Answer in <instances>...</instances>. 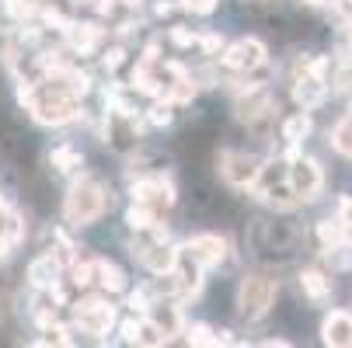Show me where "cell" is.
Listing matches in <instances>:
<instances>
[{"mask_svg":"<svg viewBox=\"0 0 352 348\" xmlns=\"http://www.w3.org/2000/svg\"><path fill=\"white\" fill-rule=\"evenodd\" d=\"M321 338H324V345H338V348L352 345V314H345V310L328 314L324 327H321Z\"/></svg>","mask_w":352,"mask_h":348,"instance_id":"cell-11","label":"cell"},{"mask_svg":"<svg viewBox=\"0 0 352 348\" xmlns=\"http://www.w3.org/2000/svg\"><path fill=\"white\" fill-rule=\"evenodd\" d=\"M133 87H136V91H143V94H154V97H157V94H164V87L157 84V77L150 73V63H140V67L133 70Z\"/></svg>","mask_w":352,"mask_h":348,"instance_id":"cell-18","label":"cell"},{"mask_svg":"<svg viewBox=\"0 0 352 348\" xmlns=\"http://www.w3.org/2000/svg\"><path fill=\"white\" fill-rule=\"evenodd\" d=\"M126 223L133 230H150V227H157V213L150 206H143V202H133V209L126 213Z\"/></svg>","mask_w":352,"mask_h":348,"instance_id":"cell-19","label":"cell"},{"mask_svg":"<svg viewBox=\"0 0 352 348\" xmlns=\"http://www.w3.org/2000/svg\"><path fill=\"white\" fill-rule=\"evenodd\" d=\"M286 181H289V188L296 192L300 202H311V198H318V192H321V185H324L318 161H311V157H300V154H296V146H293V154H289Z\"/></svg>","mask_w":352,"mask_h":348,"instance_id":"cell-4","label":"cell"},{"mask_svg":"<svg viewBox=\"0 0 352 348\" xmlns=\"http://www.w3.org/2000/svg\"><path fill=\"white\" fill-rule=\"evenodd\" d=\"M171 108H175L171 97H168V102H161V105H154V108H150V122H154V126H168L171 122Z\"/></svg>","mask_w":352,"mask_h":348,"instance_id":"cell-25","label":"cell"},{"mask_svg":"<svg viewBox=\"0 0 352 348\" xmlns=\"http://www.w3.org/2000/svg\"><path fill=\"white\" fill-rule=\"evenodd\" d=\"M217 167H220V174L230 185H251V181H255V174H258V161L241 154V150H220L217 154Z\"/></svg>","mask_w":352,"mask_h":348,"instance_id":"cell-7","label":"cell"},{"mask_svg":"<svg viewBox=\"0 0 352 348\" xmlns=\"http://www.w3.org/2000/svg\"><path fill=\"white\" fill-rule=\"evenodd\" d=\"M272 300H276V282L269 275H244L241 279V289H237V310H241V317H248V321L265 317Z\"/></svg>","mask_w":352,"mask_h":348,"instance_id":"cell-3","label":"cell"},{"mask_svg":"<svg viewBox=\"0 0 352 348\" xmlns=\"http://www.w3.org/2000/svg\"><path fill=\"white\" fill-rule=\"evenodd\" d=\"M119 331H122V338H126V341H136V321H122V327H119Z\"/></svg>","mask_w":352,"mask_h":348,"instance_id":"cell-33","label":"cell"},{"mask_svg":"<svg viewBox=\"0 0 352 348\" xmlns=\"http://www.w3.org/2000/svg\"><path fill=\"white\" fill-rule=\"evenodd\" d=\"M8 4H11V0H8Z\"/></svg>","mask_w":352,"mask_h":348,"instance_id":"cell-40","label":"cell"},{"mask_svg":"<svg viewBox=\"0 0 352 348\" xmlns=\"http://www.w3.org/2000/svg\"><path fill=\"white\" fill-rule=\"evenodd\" d=\"M133 198L136 202H143V206H171L175 202V188L164 181V178H143V181H136L133 185Z\"/></svg>","mask_w":352,"mask_h":348,"instance_id":"cell-9","label":"cell"},{"mask_svg":"<svg viewBox=\"0 0 352 348\" xmlns=\"http://www.w3.org/2000/svg\"><path fill=\"white\" fill-rule=\"evenodd\" d=\"M0 209H8V206H4V195H0Z\"/></svg>","mask_w":352,"mask_h":348,"instance_id":"cell-37","label":"cell"},{"mask_svg":"<svg viewBox=\"0 0 352 348\" xmlns=\"http://www.w3.org/2000/svg\"><path fill=\"white\" fill-rule=\"evenodd\" d=\"M182 8L192 14H213L217 11V0H182Z\"/></svg>","mask_w":352,"mask_h":348,"instance_id":"cell-26","label":"cell"},{"mask_svg":"<svg viewBox=\"0 0 352 348\" xmlns=\"http://www.w3.org/2000/svg\"><path fill=\"white\" fill-rule=\"evenodd\" d=\"M304 4H314L318 8V4H324V0H304Z\"/></svg>","mask_w":352,"mask_h":348,"instance_id":"cell-35","label":"cell"},{"mask_svg":"<svg viewBox=\"0 0 352 348\" xmlns=\"http://www.w3.org/2000/svg\"><path fill=\"white\" fill-rule=\"evenodd\" d=\"M122 60H126V53H122V49H109V53L102 56L105 70H119V67H122Z\"/></svg>","mask_w":352,"mask_h":348,"instance_id":"cell-29","label":"cell"},{"mask_svg":"<svg viewBox=\"0 0 352 348\" xmlns=\"http://www.w3.org/2000/svg\"><path fill=\"white\" fill-rule=\"evenodd\" d=\"M324 94H328V84L321 77L307 73V70H304V77H296V84H293V97H296V105L304 108V112L318 108L324 102Z\"/></svg>","mask_w":352,"mask_h":348,"instance_id":"cell-10","label":"cell"},{"mask_svg":"<svg viewBox=\"0 0 352 348\" xmlns=\"http://www.w3.org/2000/svg\"><path fill=\"white\" fill-rule=\"evenodd\" d=\"M318 237H321V244L328 247V251H338V247L345 244V230H342L338 220H321L318 223Z\"/></svg>","mask_w":352,"mask_h":348,"instance_id":"cell-17","label":"cell"},{"mask_svg":"<svg viewBox=\"0 0 352 348\" xmlns=\"http://www.w3.org/2000/svg\"><path fill=\"white\" fill-rule=\"evenodd\" d=\"M331 143H335V150L338 154H345V157H352V112L335 126V132H331Z\"/></svg>","mask_w":352,"mask_h":348,"instance_id":"cell-20","label":"cell"},{"mask_svg":"<svg viewBox=\"0 0 352 348\" xmlns=\"http://www.w3.org/2000/svg\"><path fill=\"white\" fill-rule=\"evenodd\" d=\"M300 289H304L311 300H324L331 292V279H324V272H318V268H304L300 272Z\"/></svg>","mask_w":352,"mask_h":348,"instance_id":"cell-15","label":"cell"},{"mask_svg":"<svg viewBox=\"0 0 352 348\" xmlns=\"http://www.w3.org/2000/svg\"><path fill=\"white\" fill-rule=\"evenodd\" d=\"M129 307H133V310H140V314L146 310V289H136V292L129 296Z\"/></svg>","mask_w":352,"mask_h":348,"instance_id":"cell-32","label":"cell"},{"mask_svg":"<svg viewBox=\"0 0 352 348\" xmlns=\"http://www.w3.org/2000/svg\"><path fill=\"white\" fill-rule=\"evenodd\" d=\"M77 324L87 334H105L116 324V310L105 300H98V296H87V300L77 303Z\"/></svg>","mask_w":352,"mask_h":348,"instance_id":"cell-6","label":"cell"},{"mask_svg":"<svg viewBox=\"0 0 352 348\" xmlns=\"http://www.w3.org/2000/svg\"><path fill=\"white\" fill-rule=\"evenodd\" d=\"M175 258H178V251H175V247H168L164 240L140 247V262H143L150 272H154V275H161V272H171V268H175Z\"/></svg>","mask_w":352,"mask_h":348,"instance_id":"cell-12","label":"cell"},{"mask_svg":"<svg viewBox=\"0 0 352 348\" xmlns=\"http://www.w3.org/2000/svg\"><path fill=\"white\" fill-rule=\"evenodd\" d=\"M150 321H154V324H157V327H161L168 338H171V334L178 331V324H182V317H178V307H161V310H157L154 317H150Z\"/></svg>","mask_w":352,"mask_h":348,"instance_id":"cell-23","label":"cell"},{"mask_svg":"<svg viewBox=\"0 0 352 348\" xmlns=\"http://www.w3.org/2000/svg\"><path fill=\"white\" fill-rule=\"evenodd\" d=\"M25 105H28V112H32L42 126H63V122L77 119V97H74L60 80L32 84Z\"/></svg>","mask_w":352,"mask_h":348,"instance_id":"cell-1","label":"cell"},{"mask_svg":"<svg viewBox=\"0 0 352 348\" xmlns=\"http://www.w3.org/2000/svg\"><path fill=\"white\" fill-rule=\"evenodd\" d=\"M74 282H77L80 289L91 286V282H94V265H80V262H77V265H74Z\"/></svg>","mask_w":352,"mask_h":348,"instance_id":"cell-27","label":"cell"},{"mask_svg":"<svg viewBox=\"0 0 352 348\" xmlns=\"http://www.w3.org/2000/svg\"><path fill=\"white\" fill-rule=\"evenodd\" d=\"M56 275H60V258L56 255H42L28 265V279H32L35 289H45L49 282H56Z\"/></svg>","mask_w":352,"mask_h":348,"instance_id":"cell-13","label":"cell"},{"mask_svg":"<svg viewBox=\"0 0 352 348\" xmlns=\"http://www.w3.org/2000/svg\"><path fill=\"white\" fill-rule=\"evenodd\" d=\"M171 42L182 45V49H188V45H195V35L188 28H171Z\"/></svg>","mask_w":352,"mask_h":348,"instance_id":"cell-28","label":"cell"},{"mask_svg":"<svg viewBox=\"0 0 352 348\" xmlns=\"http://www.w3.org/2000/svg\"><path fill=\"white\" fill-rule=\"evenodd\" d=\"M164 341H168V334H164L154 321H150V317L136 324V345H164Z\"/></svg>","mask_w":352,"mask_h":348,"instance_id":"cell-21","label":"cell"},{"mask_svg":"<svg viewBox=\"0 0 352 348\" xmlns=\"http://www.w3.org/2000/svg\"><path fill=\"white\" fill-rule=\"evenodd\" d=\"M105 209H109L105 188L98 185L94 178H87V174L70 188L67 202H63V213H67V223H70V227H87V223H94L98 216H102Z\"/></svg>","mask_w":352,"mask_h":348,"instance_id":"cell-2","label":"cell"},{"mask_svg":"<svg viewBox=\"0 0 352 348\" xmlns=\"http://www.w3.org/2000/svg\"><path fill=\"white\" fill-rule=\"evenodd\" d=\"M199 45H203V49H206V53L213 56V53H217V49L223 45V38H220V35H203V38H199Z\"/></svg>","mask_w":352,"mask_h":348,"instance_id":"cell-31","label":"cell"},{"mask_svg":"<svg viewBox=\"0 0 352 348\" xmlns=\"http://www.w3.org/2000/svg\"><path fill=\"white\" fill-rule=\"evenodd\" d=\"M188 345H217V334L210 324H192L188 327Z\"/></svg>","mask_w":352,"mask_h":348,"instance_id":"cell-24","label":"cell"},{"mask_svg":"<svg viewBox=\"0 0 352 348\" xmlns=\"http://www.w3.org/2000/svg\"><path fill=\"white\" fill-rule=\"evenodd\" d=\"M349 45H352V35H349Z\"/></svg>","mask_w":352,"mask_h":348,"instance_id":"cell-38","label":"cell"},{"mask_svg":"<svg viewBox=\"0 0 352 348\" xmlns=\"http://www.w3.org/2000/svg\"><path fill=\"white\" fill-rule=\"evenodd\" d=\"M220 60H223V67H230V70H237V73H251V70L265 67L269 53H265V45H262L258 38H241V42H234V45L223 49Z\"/></svg>","mask_w":352,"mask_h":348,"instance_id":"cell-5","label":"cell"},{"mask_svg":"<svg viewBox=\"0 0 352 348\" xmlns=\"http://www.w3.org/2000/svg\"><path fill=\"white\" fill-rule=\"evenodd\" d=\"M311 115L307 112H296V115H289L286 122H283V139L289 143V146H296V143H304L307 136H311Z\"/></svg>","mask_w":352,"mask_h":348,"instance_id":"cell-14","label":"cell"},{"mask_svg":"<svg viewBox=\"0 0 352 348\" xmlns=\"http://www.w3.org/2000/svg\"><path fill=\"white\" fill-rule=\"evenodd\" d=\"M342 230H345V244H352V223H345Z\"/></svg>","mask_w":352,"mask_h":348,"instance_id":"cell-34","label":"cell"},{"mask_svg":"<svg viewBox=\"0 0 352 348\" xmlns=\"http://www.w3.org/2000/svg\"><path fill=\"white\" fill-rule=\"evenodd\" d=\"M335 220H338L342 227H345V223H352V198H349V195H342V198H338V216H335Z\"/></svg>","mask_w":352,"mask_h":348,"instance_id":"cell-30","label":"cell"},{"mask_svg":"<svg viewBox=\"0 0 352 348\" xmlns=\"http://www.w3.org/2000/svg\"><path fill=\"white\" fill-rule=\"evenodd\" d=\"M122 4H129V8H136V4H140V0H122Z\"/></svg>","mask_w":352,"mask_h":348,"instance_id":"cell-36","label":"cell"},{"mask_svg":"<svg viewBox=\"0 0 352 348\" xmlns=\"http://www.w3.org/2000/svg\"><path fill=\"white\" fill-rule=\"evenodd\" d=\"M49 161H53V167H60V171H77L80 167V154L70 150V146H56V150L49 154Z\"/></svg>","mask_w":352,"mask_h":348,"instance_id":"cell-22","label":"cell"},{"mask_svg":"<svg viewBox=\"0 0 352 348\" xmlns=\"http://www.w3.org/2000/svg\"><path fill=\"white\" fill-rule=\"evenodd\" d=\"M94 275L102 279V286H105L109 292H122V289H126V275H122V268L112 265V262H94Z\"/></svg>","mask_w":352,"mask_h":348,"instance_id":"cell-16","label":"cell"},{"mask_svg":"<svg viewBox=\"0 0 352 348\" xmlns=\"http://www.w3.org/2000/svg\"><path fill=\"white\" fill-rule=\"evenodd\" d=\"M185 255H188L192 262H199L203 268H213V265H220V262H223V255H227V240H223V237H217V233L192 237V240L185 244Z\"/></svg>","mask_w":352,"mask_h":348,"instance_id":"cell-8","label":"cell"},{"mask_svg":"<svg viewBox=\"0 0 352 348\" xmlns=\"http://www.w3.org/2000/svg\"><path fill=\"white\" fill-rule=\"evenodd\" d=\"M349 8H352V0H349Z\"/></svg>","mask_w":352,"mask_h":348,"instance_id":"cell-39","label":"cell"}]
</instances>
